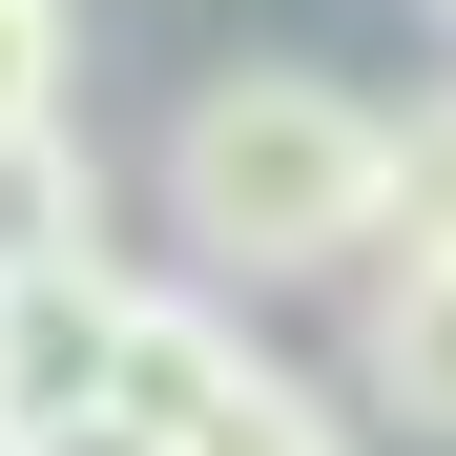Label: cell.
<instances>
[{
	"label": "cell",
	"instance_id": "6da1fadb",
	"mask_svg": "<svg viewBox=\"0 0 456 456\" xmlns=\"http://www.w3.org/2000/svg\"><path fill=\"white\" fill-rule=\"evenodd\" d=\"M373 145L395 104H353L332 62H249L167 125V228L228 290H290V270H373Z\"/></svg>",
	"mask_w": 456,
	"mask_h": 456
},
{
	"label": "cell",
	"instance_id": "7a4b0ae2",
	"mask_svg": "<svg viewBox=\"0 0 456 456\" xmlns=\"http://www.w3.org/2000/svg\"><path fill=\"white\" fill-rule=\"evenodd\" d=\"M125 290H145V270H42V290H0V456H42V436L104 415V373H125Z\"/></svg>",
	"mask_w": 456,
	"mask_h": 456
},
{
	"label": "cell",
	"instance_id": "3957f363",
	"mask_svg": "<svg viewBox=\"0 0 456 456\" xmlns=\"http://www.w3.org/2000/svg\"><path fill=\"white\" fill-rule=\"evenodd\" d=\"M353 395L415 415V436H456V270H436V249H373V290H353Z\"/></svg>",
	"mask_w": 456,
	"mask_h": 456
},
{
	"label": "cell",
	"instance_id": "277c9868",
	"mask_svg": "<svg viewBox=\"0 0 456 456\" xmlns=\"http://www.w3.org/2000/svg\"><path fill=\"white\" fill-rule=\"evenodd\" d=\"M42 270H104V167H84V125H0V290H42Z\"/></svg>",
	"mask_w": 456,
	"mask_h": 456
},
{
	"label": "cell",
	"instance_id": "5b68a950",
	"mask_svg": "<svg viewBox=\"0 0 456 456\" xmlns=\"http://www.w3.org/2000/svg\"><path fill=\"white\" fill-rule=\"evenodd\" d=\"M167 456H353V415L312 395V373H270V353H228V373H208V415H187Z\"/></svg>",
	"mask_w": 456,
	"mask_h": 456
},
{
	"label": "cell",
	"instance_id": "8992f818",
	"mask_svg": "<svg viewBox=\"0 0 456 456\" xmlns=\"http://www.w3.org/2000/svg\"><path fill=\"white\" fill-rule=\"evenodd\" d=\"M373 249H436V270H456V84L373 145Z\"/></svg>",
	"mask_w": 456,
	"mask_h": 456
},
{
	"label": "cell",
	"instance_id": "52a82bcc",
	"mask_svg": "<svg viewBox=\"0 0 456 456\" xmlns=\"http://www.w3.org/2000/svg\"><path fill=\"white\" fill-rule=\"evenodd\" d=\"M0 125H62V0H0Z\"/></svg>",
	"mask_w": 456,
	"mask_h": 456
},
{
	"label": "cell",
	"instance_id": "ba28073f",
	"mask_svg": "<svg viewBox=\"0 0 456 456\" xmlns=\"http://www.w3.org/2000/svg\"><path fill=\"white\" fill-rule=\"evenodd\" d=\"M415 21H456V0H415Z\"/></svg>",
	"mask_w": 456,
	"mask_h": 456
}]
</instances>
